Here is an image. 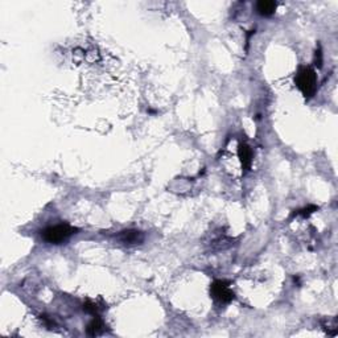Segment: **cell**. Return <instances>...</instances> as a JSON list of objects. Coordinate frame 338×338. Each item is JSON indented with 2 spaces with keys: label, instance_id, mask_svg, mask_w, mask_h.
Instances as JSON below:
<instances>
[{
  "label": "cell",
  "instance_id": "1",
  "mask_svg": "<svg viewBox=\"0 0 338 338\" xmlns=\"http://www.w3.org/2000/svg\"><path fill=\"white\" fill-rule=\"evenodd\" d=\"M295 83L305 98H312L317 90V74L311 66H300L295 75Z\"/></svg>",
  "mask_w": 338,
  "mask_h": 338
},
{
  "label": "cell",
  "instance_id": "2",
  "mask_svg": "<svg viewBox=\"0 0 338 338\" xmlns=\"http://www.w3.org/2000/svg\"><path fill=\"white\" fill-rule=\"evenodd\" d=\"M77 228L73 227L69 224H59L55 226H49L44 231H41V238L47 243L51 244H61L66 242L71 235H74Z\"/></svg>",
  "mask_w": 338,
  "mask_h": 338
},
{
  "label": "cell",
  "instance_id": "3",
  "mask_svg": "<svg viewBox=\"0 0 338 338\" xmlns=\"http://www.w3.org/2000/svg\"><path fill=\"white\" fill-rule=\"evenodd\" d=\"M210 295L220 304H228L235 299V293L226 280H214L210 285Z\"/></svg>",
  "mask_w": 338,
  "mask_h": 338
},
{
  "label": "cell",
  "instance_id": "4",
  "mask_svg": "<svg viewBox=\"0 0 338 338\" xmlns=\"http://www.w3.org/2000/svg\"><path fill=\"white\" fill-rule=\"evenodd\" d=\"M118 240L120 243L127 244V246H132V244H140L144 240V235L142 231L139 230H123L118 234Z\"/></svg>",
  "mask_w": 338,
  "mask_h": 338
},
{
  "label": "cell",
  "instance_id": "5",
  "mask_svg": "<svg viewBox=\"0 0 338 338\" xmlns=\"http://www.w3.org/2000/svg\"><path fill=\"white\" fill-rule=\"evenodd\" d=\"M238 158H239L240 166H242L243 172H248L250 168H251L252 158H254L251 147L246 144V143H240L239 147H238Z\"/></svg>",
  "mask_w": 338,
  "mask_h": 338
},
{
  "label": "cell",
  "instance_id": "6",
  "mask_svg": "<svg viewBox=\"0 0 338 338\" xmlns=\"http://www.w3.org/2000/svg\"><path fill=\"white\" fill-rule=\"evenodd\" d=\"M278 3L272 0H260L256 3V12L260 16H271L275 13Z\"/></svg>",
  "mask_w": 338,
  "mask_h": 338
},
{
  "label": "cell",
  "instance_id": "7",
  "mask_svg": "<svg viewBox=\"0 0 338 338\" xmlns=\"http://www.w3.org/2000/svg\"><path fill=\"white\" fill-rule=\"evenodd\" d=\"M103 331H105V324H103V321L101 319H99L98 316H95L94 319L91 320L90 323H89V325H87V335L91 336V337H94V336H99L101 333H103Z\"/></svg>",
  "mask_w": 338,
  "mask_h": 338
},
{
  "label": "cell",
  "instance_id": "8",
  "mask_svg": "<svg viewBox=\"0 0 338 338\" xmlns=\"http://www.w3.org/2000/svg\"><path fill=\"white\" fill-rule=\"evenodd\" d=\"M319 210V208L317 206H315V205H309V206H307V208L301 209V210H297V213L296 214H300V216L303 217H309L311 214H313L315 212H317Z\"/></svg>",
  "mask_w": 338,
  "mask_h": 338
},
{
  "label": "cell",
  "instance_id": "9",
  "mask_svg": "<svg viewBox=\"0 0 338 338\" xmlns=\"http://www.w3.org/2000/svg\"><path fill=\"white\" fill-rule=\"evenodd\" d=\"M83 309H85L87 313H91V315H97V313H98V307H97V304L91 303V301H87V303L83 305Z\"/></svg>",
  "mask_w": 338,
  "mask_h": 338
},
{
  "label": "cell",
  "instance_id": "10",
  "mask_svg": "<svg viewBox=\"0 0 338 338\" xmlns=\"http://www.w3.org/2000/svg\"><path fill=\"white\" fill-rule=\"evenodd\" d=\"M316 65H319V67L323 66V53L321 51L316 52Z\"/></svg>",
  "mask_w": 338,
  "mask_h": 338
}]
</instances>
